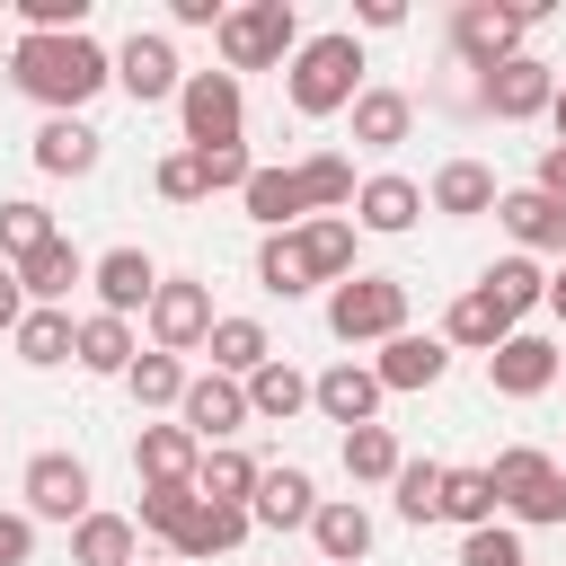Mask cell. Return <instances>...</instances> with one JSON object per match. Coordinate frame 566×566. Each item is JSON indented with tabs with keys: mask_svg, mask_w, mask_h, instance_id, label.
Wrapping results in <instances>:
<instances>
[{
	"mask_svg": "<svg viewBox=\"0 0 566 566\" xmlns=\"http://www.w3.org/2000/svg\"><path fill=\"white\" fill-rule=\"evenodd\" d=\"M133 539H142L133 513H88L71 531V566H133Z\"/></svg>",
	"mask_w": 566,
	"mask_h": 566,
	"instance_id": "83f0119b",
	"label": "cell"
},
{
	"mask_svg": "<svg viewBox=\"0 0 566 566\" xmlns=\"http://www.w3.org/2000/svg\"><path fill=\"white\" fill-rule=\"evenodd\" d=\"M80 363H88V371H133V327L106 318V310L80 318Z\"/></svg>",
	"mask_w": 566,
	"mask_h": 566,
	"instance_id": "f35d334b",
	"label": "cell"
},
{
	"mask_svg": "<svg viewBox=\"0 0 566 566\" xmlns=\"http://www.w3.org/2000/svg\"><path fill=\"white\" fill-rule=\"evenodd\" d=\"M212 345V292L203 283H159L150 292V354H195Z\"/></svg>",
	"mask_w": 566,
	"mask_h": 566,
	"instance_id": "9c48e42d",
	"label": "cell"
},
{
	"mask_svg": "<svg viewBox=\"0 0 566 566\" xmlns=\"http://www.w3.org/2000/svg\"><path fill=\"white\" fill-rule=\"evenodd\" d=\"M548 310H557V318H566V265H557V274H548Z\"/></svg>",
	"mask_w": 566,
	"mask_h": 566,
	"instance_id": "f5cc1de1",
	"label": "cell"
},
{
	"mask_svg": "<svg viewBox=\"0 0 566 566\" xmlns=\"http://www.w3.org/2000/svg\"><path fill=\"white\" fill-rule=\"evenodd\" d=\"M504 336H513V310H504V301H495L486 283H469V292H460V301L442 310V345H469V354H495Z\"/></svg>",
	"mask_w": 566,
	"mask_h": 566,
	"instance_id": "2e32d148",
	"label": "cell"
},
{
	"mask_svg": "<svg viewBox=\"0 0 566 566\" xmlns=\"http://www.w3.org/2000/svg\"><path fill=\"white\" fill-rule=\"evenodd\" d=\"M203 177H212V195H221V186H248L256 159H248V150H203Z\"/></svg>",
	"mask_w": 566,
	"mask_h": 566,
	"instance_id": "7dc6e473",
	"label": "cell"
},
{
	"mask_svg": "<svg viewBox=\"0 0 566 566\" xmlns=\"http://www.w3.org/2000/svg\"><path fill=\"white\" fill-rule=\"evenodd\" d=\"M9 80L35 97V106H53V115H80L106 80H115V53L106 44H88V35H18V53H9Z\"/></svg>",
	"mask_w": 566,
	"mask_h": 566,
	"instance_id": "6da1fadb",
	"label": "cell"
},
{
	"mask_svg": "<svg viewBox=\"0 0 566 566\" xmlns=\"http://www.w3.org/2000/svg\"><path fill=\"white\" fill-rule=\"evenodd\" d=\"M478 106H486L495 124H522V115H548V106H557V71H548L539 53H513V62H495V71L478 80Z\"/></svg>",
	"mask_w": 566,
	"mask_h": 566,
	"instance_id": "ba28073f",
	"label": "cell"
},
{
	"mask_svg": "<svg viewBox=\"0 0 566 566\" xmlns=\"http://www.w3.org/2000/svg\"><path fill=\"white\" fill-rule=\"evenodd\" d=\"M27 513H44V522H88V469L71 460V451H35L27 460Z\"/></svg>",
	"mask_w": 566,
	"mask_h": 566,
	"instance_id": "8fae6325",
	"label": "cell"
},
{
	"mask_svg": "<svg viewBox=\"0 0 566 566\" xmlns=\"http://www.w3.org/2000/svg\"><path fill=\"white\" fill-rule=\"evenodd\" d=\"M522 35H531V9H522V0H469V9H451V53H460L478 80H486L495 62H513Z\"/></svg>",
	"mask_w": 566,
	"mask_h": 566,
	"instance_id": "5b68a950",
	"label": "cell"
},
{
	"mask_svg": "<svg viewBox=\"0 0 566 566\" xmlns=\"http://www.w3.org/2000/svg\"><path fill=\"white\" fill-rule=\"evenodd\" d=\"M133 469L150 478V486H195V433L186 424H142V442H133Z\"/></svg>",
	"mask_w": 566,
	"mask_h": 566,
	"instance_id": "ac0fdd59",
	"label": "cell"
},
{
	"mask_svg": "<svg viewBox=\"0 0 566 566\" xmlns=\"http://www.w3.org/2000/svg\"><path fill=\"white\" fill-rule=\"evenodd\" d=\"M557 363H566V354H557L548 336H522V327H513V336L486 354V389H495V398H539V389H557Z\"/></svg>",
	"mask_w": 566,
	"mask_h": 566,
	"instance_id": "30bf717a",
	"label": "cell"
},
{
	"mask_svg": "<svg viewBox=\"0 0 566 566\" xmlns=\"http://www.w3.org/2000/svg\"><path fill=\"white\" fill-rule=\"evenodd\" d=\"M345 469H354L363 486H398L407 451H398V433H389V424H354V433H345Z\"/></svg>",
	"mask_w": 566,
	"mask_h": 566,
	"instance_id": "4dcf8cb0",
	"label": "cell"
},
{
	"mask_svg": "<svg viewBox=\"0 0 566 566\" xmlns=\"http://www.w3.org/2000/svg\"><path fill=\"white\" fill-rule=\"evenodd\" d=\"M495 221H504V230H513L522 248H557V256H566V203H548L539 186L504 195V203H495Z\"/></svg>",
	"mask_w": 566,
	"mask_h": 566,
	"instance_id": "d4e9b609",
	"label": "cell"
},
{
	"mask_svg": "<svg viewBox=\"0 0 566 566\" xmlns=\"http://www.w3.org/2000/svg\"><path fill=\"white\" fill-rule=\"evenodd\" d=\"M256 283H265V292H283V301H292V292H310V256H301V230H292V239L274 230V239L256 248Z\"/></svg>",
	"mask_w": 566,
	"mask_h": 566,
	"instance_id": "74e56055",
	"label": "cell"
},
{
	"mask_svg": "<svg viewBox=\"0 0 566 566\" xmlns=\"http://www.w3.org/2000/svg\"><path fill=\"white\" fill-rule=\"evenodd\" d=\"M9 345H18V363L53 371V363H71V354H80V327H71L62 310H27V327H18Z\"/></svg>",
	"mask_w": 566,
	"mask_h": 566,
	"instance_id": "f546056e",
	"label": "cell"
},
{
	"mask_svg": "<svg viewBox=\"0 0 566 566\" xmlns=\"http://www.w3.org/2000/svg\"><path fill=\"white\" fill-rule=\"evenodd\" d=\"M548 124H557V142H566V80H557V106H548Z\"/></svg>",
	"mask_w": 566,
	"mask_h": 566,
	"instance_id": "db71d44e",
	"label": "cell"
},
{
	"mask_svg": "<svg viewBox=\"0 0 566 566\" xmlns=\"http://www.w3.org/2000/svg\"><path fill=\"white\" fill-rule=\"evenodd\" d=\"M195 504H203L195 486H142V513H133V522H142V531H159V539H177V531L195 522Z\"/></svg>",
	"mask_w": 566,
	"mask_h": 566,
	"instance_id": "ee69618b",
	"label": "cell"
},
{
	"mask_svg": "<svg viewBox=\"0 0 566 566\" xmlns=\"http://www.w3.org/2000/svg\"><path fill=\"white\" fill-rule=\"evenodd\" d=\"M486 292L522 318V310H539V301H548V274H539L531 256H504V265H486Z\"/></svg>",
	"mask_w": 566,
	"mask_h": 566,
	"instance_id": "7bdbcfd3",
	"label": "cell"
},
{
	"mask_svg": "<svg viewBox=\"0 0 566 566\" xmlns=\"http://www.w3.org/2000/svg\"><path fill=\"white\" fill-rule=\"evenodd\" d=\"M327 327L345 336V345H389V336H407V283L398 274H354V283H336L327 292Z\"/></svg>",
	"mask_w": 566,
	"mask_h": 566,
	"instance_id": "277c9868",
	"label": "cell"
},
{
	"mask_svg": "<svg viewBox=\"0 0 566 566\" xmlns=\"http://www.w3.org/2000/svg\"><path fill=\"white\" fill-rule=\"evenodd\" d=\"M301 256H310V283H354V221H310Z\"/></svg>",
	"mask_w": 566,
	"mask_h": 566,
	"instance_id": "d6a6232c",
	"label": "cell"
},
{
	"mask_svg": "<svg viewBox=\"0 0 566 566\" xmlns=\"http://www.w3.org/2000/svg\"><path fill=\"white\" fill-rule=\"evenodd\" d=\"M301 407H310V380H301L292 363H265V371L248 380V416H274V424H283V416H301Z\"/></svg>",
	"mask_w": 566,
	"mask_h": 566,
	"instance_id": "836d02e7",
	"label": "cell"
},
{
	"mask_svg": "<svg viewBox=\"0 0 566 566\" xmlns=\"http://www.w3.org/2000/svg\"><path fill=\"white\" fill-rule=\"evenodd\" d=\"M18 283H27V301H35V310H53L71 283H88V256H80L71 239H44L35 256H18Z\"/></svg>",
	"mask_w": 566,
	"mask_h": 566,
	"instance_id": "ffe728a7",
	"label": "cell"
},
{
	"mask_svg": "<svg viewBox=\"0 0 566 566\" xmlns=\"http://www.w3.org/2000/svg\"><path fill=\"white\" fill-rule=\"evenodd\" d=\"M177 27H212V35H221V9H212V0H177Z\"/></svg>",
	"mask_w": 566,
	"mask_h": 566,
	"instance_id": "816d5d0a",
	"label": "cell"
},
{
	"mask_svg": "<svg viewBox=\"0 0 566 566\" xmlns=\"http://www.w3.org/2000/svg\"><path fill=\"white\" fill-rule=\"evenodd\" d=\"M407 124H416V97H407V88H363V97H354V142H363V150H398Z\"/></svg>",
	"mask_w": 566,
	"mask_h": 566,
	"instance_id": "7402d4cb",
	"label": "cell"
},
{
	"mask_svg": "<svg viewBox=\"0 0 566 566\" xmlns=\"http://www.w3.org/2000/svg\"><path fill=\"white\" fill-rule=\"evenodd\" d=\"M460 566H522V539L486 522V531H469V539H460Z\"/></svg>",
	"mask_w": 566,
	"mask_h": 566,
	"instance_id": "bcb514c9",
	"label": "cell"
},
{
	"mask_svg": "<svg viewBox=\"0 0 566 566\" xmlns=\"http://www.w3.org/2000/svg\"><path fill=\"white\" fill-rule=\"evenodd\" d=\"M115 80H124V97H133V106H159V97H177V88H186V71H177L168 35H124Z\"/></svg>",
	"mask_w": 566,
	"mask_h": 566,
	"instance_id": "7c38bea8",
	"label": "cell"
},
{
	"mask_svg": "<svg viewBox=\"0 0 566 566\" xmlns=\"http://www.w3.org/2000/svg\"><path fill=\"white\" fill-rule=\"evenodd\" d=\"M256 460L248 451H203V469H195V495H212V504H239V495H256Z\"/></svg>",
	"mask_w": 566,
	"mask_h": 566,
	"instance_id": "e575fe53",
	"label": "cell"
},
{
	"mask_svg": "<svg viewBox=\"0 0 566 566\" xmlns=\"http://www.w3.org/2000/svg\"><path fill=\"white\" fill-rule=\"evenodd\" d=\"M44 239H62L44 203H0V265H18V256H35Z\"/></svg>",
	"mask_w": 566,
	"mask_h": 566,
	"instance_id": "60d3db41",
	"label": "cell"
},
{
	"mask_svg": "<svg viewBox=\"0 0 566 566\" xmlns=\"http://www.w3.org/2000/svg\"><path fill=\"white\" fill-rule=\"evenodd\" d=\"M248 522H256L248 504H212V495H203V504H195V522H186L168 548H177V557H230V548L248 539Z\"/></svg>",
	"mask_w": 566,
	"mask_h": 566,
	"instance_id": "44dd1931",
	"label": "cell"
},
{
	"mask_svg": "<svg viewBox=\"0 0 566 566\" xmlns=\"http://www.w3.org/2000/svg\"><path fill=\"white\" fill-rule=\"evenodd\" d=\"M301 195H310V212H336V203H354V159H336V150L301 159Z\"/></svg>",
	"mask_w": 566,
	"mask_h": 566,
	"instance_id": "b9f144b4",
	"label": "cell"
},
{
	"mask_svg": "<svg viewBox=\"0 0 566 566\" xmlns=\"http://www.w3.org/2000/svg\"><path fill=\"white\" fill-rule=\"evenodd\" d=\"M557 380H566V363H557Z\"/></svg>",
	"mask_w": 566,
	"mask_h": 566,
	"instance_id": "11a10c76",
	"label": "cell"
},
{
	"mask_svg": "<svg viewBox=\"0 0 566 566\" xmlns=\"http://www.w3.org/2000/svg\"><path fill=\"white\" fill-rule=\"evenodd\" d=\"M159 195H168V203H203V195H212L203 150H168V159H159Z\"/></svg>",
	"mask_w": 566,
	"mask_h": 566,
	"instance_id": "f6af8a7d",
	"label": "cell"
},
{
	"mask_svg": "<svg viewBox=\"0 0 566 566\" xmlns=\"http://www.w3.org/2000/svg\"><path fill=\"white\" fill-rule=\"evenodd\" d=\"M531 186H539L548 203H566V142H548V150H539V177H531Z\"/></svg>",
	"mask_w": 566,
	"mask_h": 566,
	"instance_id": "681fc988",
	"label": "cell"
},
{
	"mask_svg": "<svg viewBox=\"0 0 566 566\" xmlns=\"http://www.w3.org/2000/svg\"><path fill=\"white\" fill-rule=\"evenodd\" d=\"M292 53H301V18H292V0L221 9V62H230V80H239V71H274V62H292Z\"/></svg>",
	"mask_w": 566,
	"mask_h": 566,
	"instance_id": "3957f363",
	"label": "cell"
},
{
	"mask_svg": "<svg viewBox=\"0 0 566 566\" xmlns=\"http://www.w3.org/2000/svg\"><path fill=\"white\" fill-rule=\"evenodd\" d=\"M504 195H495V168L486 159H451L442 177H433V212H451V221H478V212H495Z\"/></svg>",
	"mask_w": 566,
	"mask_h": 566,
	"instance_id": "603a6c76",
	"label": "cell"
},
{
	"mask_svg": "<svg viewBox=\"0 0 566 566\" xmlns=\"http://www.w3.org/2000/svg\"><path fill=\"white\" fill-rule=\"evenodd\" d=\"M88 283H97L106 318H124V310H150V292H159V265H150L142 248H106V256L88 265Z\"/></svg>",
	"mask_w": 566,
	"mask_h": 566,
	"instance_id": "9a60e30c",
	"label": "cell"
},
{
	"mask_svg": "<svg viewBox=\"0 0 566 566\" xmlns=\"http://www.w3.org/2000/svg\"><path fill=\"white\" fill-rule=\"evenodd\" d=\"M177 416H186L195 442H230V433L248 424V389L221 380V371H203V380H186V407H177Z\"/></svg>",
	"mask_w": 566,
	"mask_h": 566,
	"instance_id": "5bb4252c",
	"label": "cell"
},
{
	"mask_svg": "<svg viewBox=\"0 0 566 566\" xmlns=\"http://www.w3.org/2000/svg\"><path fill=\"white\" fill-rule=\"evenodd\" d=\"M442 486H451V469L442 460H407L398 469V513L424 531V522H442Z\"/></svg>",
	"mask_w": 566,
	"mask_h": 566,
	"instance_id": "d590c367",
	"label": "cell"
},
{
	"mask_svg": "<svg viewBox=\"0 0 566 566\" xmlns=\"http://www.w3.org/2000/svg\"><path fill=\"white\" fill-rule=\"evenodd\" d=\"M486 478H495V504H504V513H522V522H566V469H557L548 451H531V442H522V451H495Z\"/></svg>",
	"mask_w": 566,
	"mask_h": 566,
	"instance_id": "8992f818",
	"label": "cell"
},
{
	"mask_svg": "<svg viewBox=\"0 0 566 566\" xmlns=\"http://www.w3.org/2000/svg\"><path fill=\"white\" fill-rule=\"evenodd\" d=\"M310 539H318L327 566H363V557H371V513H363V504H318Z\"/></svg>",
	"mask_w": 566,
	"mask_h": 566,
	"instance_id": "4316f807",
	"label": "cell"
},
{
	"mask_svg": "<svg viewBox=\"0 0 566 566\" xmlns=\"http://www.w3.org/2000/svg\"><path fill=\"white\" fill-rule=\"evenodd\" d=\"M265 363H274V345H265L256 318H212V371L221 380H256Z\"/></svg>",
	"mask_w": 566,
	"mask_h": 566,
	"instance_id": "484cf974",
	"label": "cell"
},
{
	"mask_svg": "<svg viewBox=\"0 0 566 566\" xmlns=\"http://www.w3.org/2000/svg\"><path fill=\"white\" fill-rule=\"evenodd\" d=\"M239 203H248V221H265V230H283L292 212H310V195H301V168H256V177L239 186Z\"/></svg>",
	"mask_w": 566,
	"mask_h": 566,
	"instance_id": "f1b7e54d",
	"label": "cell"
},
{
	"mask_svg": "<svg viewBox=\"0 0 566 566\" xmlns=\"http://www.w3.org/2000/svg\"><path fill=\"white\" fill-rule=\"evenodd\" d=\"M248 513H256L265 531H301V522H318V486H310V469H265L256 495H248Z\"/></svg>",
	"mask_w": 566,
	"mask_h": 566,
	"instance_id": "e0dca14e",
	"label": "cell"
},
{
	"mask_svg": "<svg viewBox=\"0 0 566 566\" xmlns=\"http://www.w3.org/2000/svg\"><path fill=\"white\" fill-rule=\"evenodd\" d=\"M35 168H44V177H88V168H97V133H88L80 115H44V124H35Z\"/></svg>",
	"mask_w": 566,
	"mask_h": 566,
	"instance_id": "d6986e66",
	"label": "cell"
},
{
	"mask_svg": "<svg viewBox=\"0 0 566 566\" xmlns=\"http://www.w3.org/2000/svg\"><path fill=\"white\" fill-rule=\"evenodd\" d=\"M442 363H451V354H442V336H389L371 371H380V389H433V380H442Z\"/></svg>",
	"mask_w": 566,
	"mask_h": 566,
	"instance_id": "cb8c5ba5",
	"label": "cell"
},
{
	"mask_svg": "<svg viewBox=\"0 0 566 566\" xmlns=\"http://www.w3.org/2000/svg\"><path fill=\"white\" fill-rule=\"evenodd\" d=\"M354 203H363V230H416V212H424V186H407V177H371Z\"/></svg>",
	"mask_w": 566,
	"mask_h": 566,
	"instance_id": "1f68e13d",
	"label": "cell"
},
{
	"mask_svg": "<svg viewBox=\"0 0 566 566\" xmlns=\"http://www.w3.org/2000/svg\"><path fill=\"white\" fill-rule=\"evenodd\" d=\"M27 548H35L27 513H0V566H27Z\"/></svg>",
	"mask_w": 566,
	"mask_h": 566,
	"instance_id": "f907efd6",
	"label": "cell"
},
{
	"mask_svg": "<svg viewBox=\"0 0 566 566\" xmlns=\"http://www.w3.org/2000/svg\"><path fill=\"white\" fill-rule=\"evenodd\" d=\"M292 115H336V106H354L363 97V44L336 27V35H301V53H292Z\"/></svg>",
	"mask_w": 566,
	"mask_h": 566,
	"instance_id": "7a4b0ae2",
	"label": "cell"
},
{
	"mask_svg": "<svg viewBox=\"0 0 566 566\" xmlns=\"http://www.w3.org/2000/svg\"><path fill=\"white\" fill-rule=\"evenodd\" d=\"M177 115H186V150H239V80L230 71H186L177 88Z\"/></svg>",
	"mask_w": 566,
	"mask_h": 566,
	"instance_id": "52a82bcc",
	"label": "cell"
},
{
	"mask_svg": "<svg viewBox=\"0 0 566 566\" xmlns=\"http://www.w3.org/2000/svg\"><path fill=\"white\" fill-rule=\"evenodd\" d=\"M27 327V283H18V265H0V336H18Z\"/></svg>",
	"mask_w": 566,
	"mask_h": 566,
	"instance_id": "c3c4849f",
	"label": "cell"
},
{
	"mask_svg": "<svg viewBox=\"0 0 566 566\" xmlns=\"http://www.w3.org/2000/svg\"><path fill=\"white\" fill-rule=\"evenodd\" d=\"M442 522L486 531V522H495V478H486V469H451V486H442Z\"/></svg>",
	"mask_w": 566,
	"mask_h": 566,
	"instance_id": "8d00e7d4",
	"label": "cell"
},
{
	"mask_svg": "<svg viewBox=\"0 0 566 566\" xmlns=\"http://www.w3.org/2000/svg\"><path fill=\"white\" fill-rule=\"evenodd\" d=\"M124 380H133L142 407H186V363H177V354H133Z\"/></svg>",
	"mask_w": 566,
	"mask_h": 566,
	"instance_id": "ab89813d",
	"label": "cell"
},
{
	"mask_svg": "<svg viewBox=\"0 0 566 566\" xmlns=\"http://www.w3.org/2000/svg\"><path fill=\"white\" fill-rule=\"evenodd\" d=\"M310 407L327 416V424H371L380 416V371H363V363H327L318 380H310Z\"/></svg>",
	"mask_w": 566,
	"mask_h": 566,
	"instance_id": "4fadbf2b",
	"label": "cell"
}]
</instances>
